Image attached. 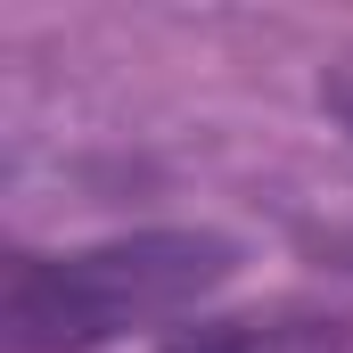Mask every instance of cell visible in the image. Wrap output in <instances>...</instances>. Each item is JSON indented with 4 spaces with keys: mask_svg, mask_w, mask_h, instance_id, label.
I'll return each instance as SVG.
<instances>
[{
    "mask_svg": "<svg viewBox=\"0 0 353 353\" xmlns=\"http://www.w3.org/2000/svg\"><path fill=\"white\" fill-rule=\"evenodd\" d=\"M239 239L222 230H123L74 255H33L17 247L0 279V337L8 353H99L132 329H165L197 312L214 288H230Z\"/></svg>",
    "mask_w": 353,
    "mask_h": 353,
    "instance_id": "obj_1",
    "label": "cell"
},
{
    "mask_svg": "<svg viewBox=\"0 0 353 353\" xmlns=\"http://www.w3.org/2000/svg\"><path fill=\"white\" fill-rule=\"evenodd\" d=\"M321 107L337 115V132L353 140V66H329V74H321Z\"/></svg>",
    "mask_w": 353,
    "mask_h": 353,
    "instance_id": "obj_3",
    "label": "cell"
},
{
    "mask_svg": "<svg viewBox=\"0 0 353 353\" xmlns=\"http://www.w3.org/2000/svg\"><path fill=\"white\" fill-rule=\"evenodd\" d=\"M157 353H345V321H189Z\"/></svg>",
    "mask_w": 353,
    "mask_h": 353,
    "instance_id": "obj_2",
    "label": "cell"
}]
</instances>
